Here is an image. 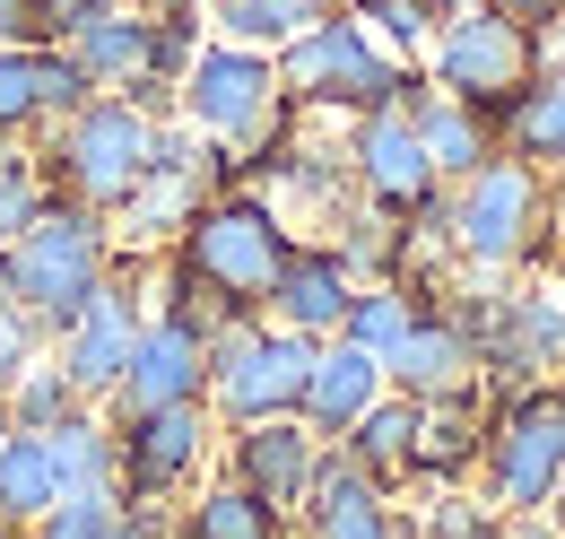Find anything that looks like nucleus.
<instances>
[{
  "instance_id": "f257e3e1",
  "label": "nucleus",
  "mask_w": 565,
  "mask_h": 539,
  "mask_svg": "<svg viewBox=\"0 0 565 539\" xmlns=\"http://www.w3.org/2000/svg\"><path fill=\"white\" fill-rule=\"evenodd\" d=\"M114 226L96 218V209H78V201H53L35 209L9 244H0V287L35 314V331H44V348H53V331L62 323H78V305L105 287V270H114Z\"/></svg>"
},
{
  "instance_id": "f03ea898",
  "label": "nucleus",
  "mask_w": 565,
  "mask_h": 539,
  "mask_svg": "<svg viewBox=\"0 0 565 539\" xmlns=\"http://www.w3.org/2000/svg\"><path fill=\"white\" fill-rule=\"evenodd\" d=\"M166 253L192 270V278H210L226 305L262 314L270 287H279V270H287V253H296V226H287L279 201H262V192H244V183H217L210 201L183 218V235H174Z\"/></svg>"
},
{
  "instance_id": "7ed1b4c3",
  "label": "nucleus",
  "mask_w": 565,
  "mask_h": 539,
  "mask_svg": "<svg viewBox=\"0 0 565 539\" xmlns=\"http://www.w3.org/2000/svg\"><path fill=\"white\" fill-rule=\"evenodd\" d=\"M157 123H166V114H148L140 96H87L78 114H62V123L44 131V183H53L62 201L114 218V209L131 201V183L148 175Z\"/></svg>"
},
{
  "instance_id": "20e7f679",
  "label": "nucleus",
  "mask_w": 565,
  "mask_h": 539,
  "mask_svg": "<svg viewBox=\"0 0 565 539\" xmlns=\"http://www.w3.org/2000/svg\"><path fill=\"white\" fill-rule=\"evenodd\" d=\"M174 105H183V123L210 139L226 166H253V157H262V148L287 131L279 53H253V44H226V35H210V44L192 53V70H183Z\"/></svg>"
},
{
  "instance_id": "39448f33",
  "label": "nucleus",
  "mask_w": 565,
  "mask_h": 539,
  "mask_svg": "<svg viewBox=\"0 0 565 539\" xmlns=\"http://www.w3.org/2000/svg\"><path fill=\"white\" fill-rule=\"evenodd\" d=\"M548 175L495 148L479 175H461V192L444 201V244L470 270H522L548 244Z\"/></svg>"
},
{
  "instance_id": "423d86ee",
  "label": "nucleus",
  "mask_w": 565,
  "mask_h": 539,
  "mask_svg": "<svg viewBox=\"0 0 565 539\" xmlns=\"http://www.w3.org/2000/svg\"><path fill=\"white\" fill-rule=\"evenodd\" d=\"M488 505L513 514H548L565 487V383H522L488 409V444H479Z\"/></svg>"
},
{
  "instance_id": "0eeeda50",
  "label": "nucleus",
  "mask_w": 565,
  "mask_h": 539,
  "mask_svg": "<svg viewBox=\"0 0 565 539\" xmlns=\"http://www.w3.org/2000/svg\"><path fill=\"white\" fill-rule=\"evenodd\" d=\"M279 87L287 105H313V114H383V105H401L409 62L383 53L349 9H331L322 27H305L279 53Z\"/></svg>"
},
{
  "instance_id": "6e6552de",
  "label": "nucleus",
  "mask_w": 565,
  "mask_h": 539,
  "mask_svg": "<svg viewBox=\"0 0 565 539\" xmlns=\"http://www.w3.org/2000/svg\"><path fill=\"white\" fill-rule=\"evenodd\" d=\"M322 339L287 331L270 314H244L235 331L210 339V418L217 426H253V418H296L305 374H313Z\"/></svg>"
},
{
  "instance_id": "1a4fd4ad",
  "label": "nucleus",
  "mask_w": 565,
  "mask_h": 539,
  "mask_svg": "<svg viewBox=\"0 0 565 539\" xmlns=\"http://www.w3.org/2000/svg\"><path fill=\"white\" fill-rule=\"evenodd\" d=\"M531 70H540V35L513 27V18H495L488 0L452 9V18L435 27V44H426V78H435L444 96H461L470 114H488V123L531 87Z\"/></svg>"
},
{
  "instance_id": "9d476101",
  "label": "nucleus",
  "mask_w": 565,
  "mask_h": 539,
  "mask_svg": "<svg viewBox=\"0 0 565 539\" xmlns=\"http://www.w3.org/2000/svg\"><path fill=\"white\" fill-rule=\"evenodd\" d=\"M114 418V453H122V505H174V496H192L201 471H210L217 453V426L210 401H174V409H105Z\"/></svg>"
},
{
  "instance_id": "9b49d317",
  "label": "nucleus",
  "mask_w": 565,
  "mask_h": 539,
  "mask_svg": "<svg viewBox=\"0 0 565 539\" xmlns=\"http://www.w3.org/2000/svg\"><path fill=\"white\" fill-rule=\"evenodd\" d=\"M217 183H226V157H217L210 139L192 131V123H183V131H174V123H157L148 175L131 183V201L114 209V226H122L114 244H122V253H166V244L183 235V218L210 201Z\"/></svg>"
},
{
  "instance_id": "f8f14e48",
  "label": "nucleus",
  "mask_w": 565,
  "mask_h": 539,
  "mask_svg": "<svg viewBox=\"0 0 565 539\" xmlns=\"http://www.w3.org/2000/svg\"><path fill=\"white\" fill-rule=\"evenodd\" d=\"M349 183L365 192V209H383V218H418V226L444 235V175H435V157L418 148V131H409V114H401V105L356 114Z\"/></svg>"
},
{
  "instance_id": "ddd939ff",
  "label": "nucleus",
  "mask_w": 565,
  "mask_h": 539,
  "mask_svg": "<svg viewBox=\"0 0 565 539\" xmlns=\"http://www.w3.org/2000/svg\"><path fill=\"white\" fill-rule=\"evenodd\" d=\"M461 323L479 339V366L504 374L513 392L565 374V296H479Z\"/></svg>"
},
{
  "instance_id": "4468645a",
  "label": "nucleus",
  "mask_w": 565,
  "mask_h": 539,
  "mask_svg": "<svg viewBox=\"0 0 565 539\" xmlns=\"http://www.w3.org/2000/svg\"><path fill=\"white\" fill-rule=\"evenodd\" d=\"M174 401H210V339L148 305L140 339H131V366H122L105 409H174Z\"/></svg>"
},
{
  "instance_id": "2eb2a0df",
  "label": "nucleus",
  "mask_w": 565,
  "mask_h": 539,
  "mask_svg": "<svg viewBox=\"0 0 565 539\" xmlns=\"http://www.w3.org/2000/svg\"><path fill=\"white\" fill-rule=\"evenodd\" d=\"M217 444H226V478H235V487H253V496H262V505H279V514L305 505L313 462H322V435H313L305 418H253V426H226Z\"/></svg>"
},
{
  "instance_id": "dca6fc26",
  "label": "nucleus",
  "mask_w": 565,
  "mask_h": 539,
  "mask_svg": "<svg viewBox=\"0 0 565 539\" xmlns=\"http://www.w3.org/2000/svg\"><path fill=\"white\" fill-rule=\"evenodd\" d=\"M296 514H305V539H401V505H392V487L365 478L340 444H322L313 487H305Z\"/></svg>"
},
{
  "instance_id": "f3484780",
  "label": "nucleus",
  "mask_w": 565,
  "mask_h": 539,
  "mask_svg": "<svg viewBox=\"0 0 565 539\" xmlns=\"http://www.w3.org/2000/svg\"><path fill=\"white\" fill-rule=\"evenodd\" d=\"M479 339L461 314H418L409 339L383 357V383L392 392H409V401H452V392H479Z\"/></svg>"
},
{
  "instance_id": "a211bd4d",
  "label": "nucleus",
  "mask_w": 565,
  "mask_h": 539,
  "mask_svg": "<svg viewBox=\"0 0 565 539\" xmlns=\"http://www.w3.org/2000/svg\"><path fill=\"white\" fill-rule=\"evenodd\" d=\"M349 296H356V270L340 262L331 244H296L262 314H270V323H287V331H305V339H340V323H349Z\"/></svg>"
},
{
  "instance_id": "6ab92c4d",
  "label": "nucleus",
  "mask_w": 565,
  "mask_h": 539,
  "mask_svg": "<svg viewBox=\"0 0 565 539\" xmlns=\"http://www.w3.org/2000/svg\"><path fill=\"white\" fill-rule=\"evenodd\" d=\"M401 114H409V131H418V148L435 157L444 183L479 175V166L495 157V123H488V114H470L461 96H444V87L418 78V70H409V87H401Z\"/></svg>"
},
{
  "instance_id": "aec40b11",
  "label": "nucleus",
  "mask_w": 565,
  "mask_h": 539,
  "mask_svg": "<svg viewBox=\"0 0 565 539\" xmlns=\"http://www.w3.org/2000/svg\"><path fill=\"white\" fill-rule=\"evenodd\" d=\"M374 401H383V357H365V348H349V339H322V348H313V374H305L296 418H305L322 444H340Z\"/></svg>"
},
{
  "instance_id": "412c9836",
  "label": "nucleus",
  "mask_w": 565,
  "mask_h": 539,
  "mask_svg": "<svg viewBox=\"0 0 565 539\" xmlns=\"http://www.w3.org/2000/svg\"><path fill=\"white\" fill-rule=\"evenodd\" d=\"M78 70H87V87L96 96H131L148 70V0H114L105 18H87L71 44H62Z\"/></svg>"
},
{
  "instance_id": "4be33fe9",
  "label": "nucleus",
  "mask_w": 565,
  "mask_h": 539,
  "mask_svg": "<svg viewBox=\"0 0 565 539\" xmlns=\"http://www.w3.org/2000/svg\"><path fill=\"white\" fill-rule=\"evenodd\" d=\"M479 444H488V409H479V392H452V401H418V444H409V478L461 487V478L479 471Z\"/></svg>"
},
{
  "instance_id": "5701e85b",
  "label": "nucleus",
  "mask_w": 565,
  "mask_h": 539,
  "mask_svg": "<svg viewBox=\"0 0 565 539\" xmlns=\"http://www.w3.org/2000/svg\"><path fill=\"white\" fill-rule=\"evenodd\" d=\"M495 148L504 157H522V166H565V62H540L531 70V87L495 114Z\"/></svg>"
},
{
  "instance_id": "b1692460",
  "label": "nucleus",
  "mask_w": 565,
  "mask_h": 539,
  "mask_svg": "<svg viewBox=\"0 0 565 539\" xmlns=\"http://www.w3.org/2000/svg\"><path fill=\"white\" fill-rule=\"evenodd\" d=\"M53 505H62V462H53V435L9 426V444H0V531H35Z\"/></svg>"
},
{
  "instance_id": "393cba45",
  "label": "nucleus",
  "mask_w": 565,
  "mask_h": 539,
  "mask_svg": "<svg viewBox=\"0 0 565 539\" xmlns=\"http://www.w3.org/2000/svg\"><path fill=\"white\" fill-rule=\"evenodd\" d=\"M340 0H201V18H210V35L226 44H253V53H287L305 27H322Z\"/></svg>"
},
{
  "instance_id": "a878e982",
  "label": "nucleus",
  "mask_w": 565,
  "mask_h": 539,
  "mask_svg": "<svg viewBox=\"0 0 565 539\" xmlns=\"http://www.w3.org/2000/svg\"><path fill=\"white\" fill-rule=\"evenodd\" d=\"M409 444H418V401H409V392H392V383H383V401L340 435V453H349L365 478H383V487H401V478H409Z\"/></svg>"
},
{
  "instance_id": "bb28decb",
  "label": "nucleus",
  "mask_w": 565,
  "mask_h": 539,
  "mask_svg": "<svg viewBox=\"0 0 565 539\" xmlns=\"http://www.w3.org/2000/svg\"><path fill=\"white\" fill-rule=\"evenodd\" d=\"M287 514L279 505H262L253 487H235V478H201L192 496H183V531L174 539H279Z\"/></svg>"
},
{
  "instance_id": "cd10ccee",
  "label": "nucleus",
  "mask_w": 565,
  "mask_h": 539,
  "mask_svg": "<svg viewBox=\"0 0 565 539\" xmlns=\"http://www.w3.org/2000/svg\"><path fill=\"white\" fill-rule=\"evenodd\" d=\"M53 462H62V496H122V453L105 409H78L53 426Z\"/></svg>"
},
{
  "instance_id": "c85d7f7f",
  "label": "nucleus",
  "mask_w": 565,
  "mask_h": 539,
  "mask_svg": "<svg viewBox=\"0 0 565 539\" xmlns=\"http://www.w3.org/2000/svg\"><path fill=\"white\" fill-rule=\"evenodd\" d=\"M418 314H426V296L409 287V278H356L340 339H349V348H365V357H392V348L409 339V323H418Z\"/></svg>"
},
{
  "instance_id": "c756f323",
  "label": "nucleus",
  "mask_w": 565,
  "mask_h": 539,
  "mask_svg": "<svg viewBox=\"0 0 565 539\" xmlns=\"http://www.w3.org/2000/svg\"><path fill=\"white\" fill-rule=\"evenodd\" d=\"M0 409H9V426H26V435H53L62 418H78V409H96V401H78V383L53 366V348H44V357H26V366L9 374Z\"/></svg>"
},
{
  "instance_id": "7c9ffc66",
  "label": "nucleus",
  "mask_w": 565,
  "mask_h": 539,
  "mask_svg": "<svg viewBox=\"0 0 565 539\" xmlns=\"http://www.w3.org/2000/svg\"><path fill=\"white\" fill-rule=\"evenodd\" d=\"M340 9H349L383 53H426V44H435V27L452 18V9H435V0H340Z\"/></svg>"
},
{
  "instance_id": "2f4dec72",
  "label": "nucleus",
  "mask_w": 565,
  "mask_h": 539,
  "mask_svg": "<svg viewBox=\"0 0 565 539\" xmlns=\"http://www.w3.org/2000/svg\"><path fill=\"white\" fill-rule=\"evenodd\" d=\"M44 201H53L44 157H26V139H0V244H9V235H18Z\"/></svg>"
},
{
  "instance_id": "473e14b6",
  "label": "nucleus",
  "mask_w": 565,
  "mask_h": 539,
  "mask_svg": "<svg viewBox=\"0 0 565 539\" xmlns=\"http://www.w3.org/2000/svg\"><path fill=\"white\" fill-rule=\"evenodd\" d=\"M105 9H114V0H26V35H35V44H71L78 27L105 18Z\"/></svg>"
},
{
  "instance_id": "72a5a7b5",
  "label": "nucleus",
  "mask_w": 565,
  "mask_h": 539,
  "mask_svg": "<svg viewBox=\"0 0 565 539\" xmlns=\"http://www.w3.org/2000/svg\"><path fill=\"white\" fill-rule=\"evenodd\" d=\"M96 539H174V522H166L157 505H122V514H114Z\"/></svg>"
},
{
  "instance_id": "f704fd0d",
  "label": "nucleus",
  "mask_w": 565,
  "mask_h": 539,
  "mask_svg": "<svg viewBox=\"0 0 565 539\" xmlns=\"http://www.w3.org/2000/svg\"><path fill=\"white\" fill-rule=\"evenodd\" d=\"M495 18H513V27H531V35H548V27H565V0H488Z\"/></svg>"
},
{
  "instance_id": "c9c22d12",
  "label": "nucleus",
  "mask_w": 565,
  "mask_h": 539,
  "mask_svg": "<svg viewBox=\"0 0 565 539\" xmlns=\"http://www.w3.org/2000/svg\"><path fill=\"white\" fill-rule=\"evenodd\" d=\"M495 539H565V522H557V514H513Z\"/></svg>"
},
{
  "instance_id": "e433bc0d",
  "label": "nucleus",
  "mask_w": 565,
  "mask_h": 539,
  "mask_svg": "<svg viewBox=\"0 0 565 539\" xmlns=\"http://www.w3.org/2000/svg\"><path fill=\"white\" fill-rule=\"evenodd\" d=\"M548 209L565 218V166H548Z\"/></svg>"
},
{
  "instance_id": "4c0bfd02",
  "label": "nucleus",
  "mask_w": 565,
  "mask_h": 539,
  "mask_svg": "<svg viewBox=\"0 0 565 539\" xmlns=\"http://www.w3.org/2000/svg\"><path fill=\"white\" fill-rule=\"evenodd\" d=\"M418 539H495V522H488V531H418Z\"/></svg>"
},
{
  "instance_id": "58836bf2",
  "label": "nucleus",
  "mask_w": 565,
  "mask_h": 539,
  "mask_svg": "<svg viewBox=\"0 0 565 539\" xmlns=\"http://www.w3.org/2000/svg\"><path fill=\"white\" fill-rule=\"evenodd\" d=\"M548 514H557V522H565V487H557V505H548Z\"/></svg>"
},
{
  "instance_id": "ea45409f",
  "label": "nucleus",
  "mask_w": 565,
  "mask_h": 539,
  "mask_svg": "<svg viewBox=\"0 0 565 539\" xmlns=\"http://www.w3.org/2000/svg\"><path fill=\"white\" fill-rule=\"evenodd\" d=\"M0 444H9V409H0Z\"/></svg>"
},
{
  "instance_id": "a19ab883",
  "label": "nucleus",
  "mask_w": 565,
  "mask_h": 539,
  "mask_svg": "<svg viewBox=\"0 0 565 539\" xmlns=\"http://www.w3.org/2000/svg\"><path fill=\"white\" fill-rule=\"evenodd\" d=\"M435 9H470V0H435Z\"/></svg>"
},
{
  "instance_id": "79ce46f5",
  "label": "nucleus",
  "mask_w": 565,
  "mask_h": 539,
  "mask_svg": "<svg viewBox=\"0 0 565 539\" xmlns=\"http://www.w3.org/2000/svg\"><path fill=\"white\" fill-rule=\"evenodd\" d=\"M0 539H35V531H0Z\"/></svg>"
},
{
  "instance_id": "37998d69",
  "label": "nucleus",
  "mask_w": 565,
  "mask_h": 539,
  "mask_svg": "<svg viewBox=\"0 0 565 539\" xmlns=\"http://www.w3.org/2000/svg\"><path fill=\"white\" fill-rule=\"evenodd\" d=\"M557 278H565V253H557Z\"/></svg>"
},
{
  "instance_id": "c03bdc74",
  "label": "nucleus",
  "mask_w": 565,
  "mask_h": 539,
  "mask_svg": "<svg viewBox=\"0 0 565 539\" xmlns=\"http://www.w3.org/2000/svg\"><path fill=\"white\" fill-rule=\"evenodd\" d=\"M0 9H9V0H0Z\"/></svg>"
},
{
  "instance_id": "a18cd8bd",
  "label": "nucleus",
  "mask_w": 565,
  "mask_h": 539,
  "mask_svg": "<svg viewBox=\"0 0 565 539\" xmlns=\"http://www.w3.org/2000/svg\"><path fill=\"white\" fill-rule=\"evenodd\" d=\"M148 9H157V0H148Z\"/></svg>"
},
{
  "instance_id": "49530a36",
  "label": "nucleus",
  "mask_w": 565,
  "mask_h": 539,
  "mask_svg": "<svg viewBox=\"0 0 565 539\" xmlns=\"http://www.w3.org/2000/svg\"><path fill=\"white\" fill-rule=\"evenodd\" d=\"M279 539H287V531H279Z\"/></svg>"
}]
</instances>
